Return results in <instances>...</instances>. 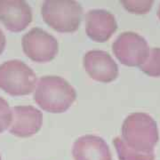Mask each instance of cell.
Masks as SVG:
<instances>
[{
	"label": "cell",
	"mask_w": 160,
	"mask_h": 160,
	"mask_svg": "<svg viewBox=\"0 0 160 160\" xmlns=\"http://www.w3.org/2000/svg\"><path fill=\"white\" fill-rule=\"evenodd\" d=\"M77 92L67 80L56 76L41 78L34 90V101L41 109L62 113L74 102Z\"/></svg>",
	"instance_id": "6da1fadb"
},
{
	"label": "cell",
	"mask_w": 160,
	"mask_h": 160,
	"mask_svg": "<svg viewBox=\"0 0 160 160\" xmlns=\"http://www.w3.org/2000/svg\"><path fill=\"white\" fill-rule=\"evenodd\" d=\"M121 138L128 147L136 151H154L158 142L157 123L152 117L146 113H132L123 123Z\"/></svg>",
	"instance_id": "7a4b0ae2"
},
{
	"label": "cell",
	"mask_w": 160,
	"mask_h": 160,
	"mask_svg": "<svg viewBox=\"0 0 160 160\" xmlns=\"http://www.w3.org/2000/svg\"><path fill=\"white\" fill-rule=\"evenodd\" d=\"M43 19L59 32H74L79 28L83 9L73 0H47L41 8Z\"/></svg>",
	"instance_id": "3957f363"
},
{
	"label": "cell",
	"mask_w": 160,
	"mask_h": 160,
	"mask_svg": "<svg viewBox=\"0 0 160 160\" xmlns=\"http://www.w3.org/2000/svg\"><path fill=\"white\" fill-rule=\"evenodd\" d=\"M38 78L28 65L12 60L0 65V88L11 95H26L34 91Z\"/></svg>",
	"instance_id": "277c9868"
},
{
	"label": "cell",
	"mask_w": 160,
	"mask_h": 160,
	"mask_svg": "<svg viewBox=\"0 0 160 160\" xmlns=\"http://www.w3.org/2000/svg\"><path fill=\"white\" fill-rule=\"evenodd\" d=\"M112 49L120 62L130 67L142 65L149 51L146 39L131 31L120 34L114 41Z\"/></svg>",
	"instance_id": "5b68a950"
},
{
	"label": "cell",
	"mask_w": 160,
	"mask_h": 160,
	"mask_svg": "<svg viewBox=\"0 0 160 160\" xmlns=\"http://www.w3.org/2000/svg\"><path fill=\"white\" fill-rule=\"evenodd\" d=\"M22 48L25 54L37 62H47L57 55V40L44 29L34 28L24 35Z\"/></svg>",
	"instance_id": "8992f818"
},
{
	"label": "cell",
	"mask_w": 160,
	"mask_h": 160,
	"mask_svg": "<svg viewBox=\"0 0 160 160\" xmlns=\"http://www.w3.org/2000/svg\"><path fill=\"white\" fill-rule=\"evenodd\" d=\"M84 68L92 79L109 83L117 78L118 67L107 52L92 50L86 52L83 59Z\"/></svg>",
	"instance_id": "52a82bcc"
},
{
	"label": "cell",
	"mask_w": 160,
	"mask_h": 160,
	"mask_svg": "<svg viewBox=\"0 0 160 160\" xmlns=\"http://www.w3.org/2000/svg\"><path fill=\"white\" fill-rule=\"evenodd\" d=\"M12 121L9 132L19 137H29L39 131L43 122L40 110L32 106L12 108Z\"/></svg>",
	"instance_id": "ba28073f"
},
{
	"label": "cell",
	"mask_w": 160,
	"mask_h": 160,
	"mask_svg": "<svg viewBox=\"0 0 160 160\" xmlns=\"http://www.w3.org/2000/svg\"><path fill=\"white\" fill-rule=\"evenodd\" d=\"M0 21L11 31H22L32 21L31 8L22 0H0Z\"/></svg>",
	"instance_id": "9c48e42d"
},
{
	"label": "cell",
	"mask_w": 160,
	"mask_h": 160,
	"mask_svg": "<svg viewBox=\"0 0 160 160\" xmlns=\"http://www.w3.org/2000/svg\"><path fill=\"white\" fill-rule=\"evenodd\" d=\"M86 34L96 42H105L118 29L114 15L105 10H90L86 13Z\"/></svg>",
	"instance_id": "30bf717a"
},
{
	"label": "cell",
	"mask_w": 160,
	"mask_h": 160,
	"mask_svg": "<svg viewBox=\"0 0 160 160\" xmlns=\"http://www.w3.org/2000/svg\"><path fill=\"white\" fill-rule=\"evenodd\" d=\"M75 160H112L109 145L102 138L85 135L78 138L73 145Z\"/></svg>",
	"instance_id": "8fae6325"
},
{
	"label": "cell",
	"mask_w": 160,
	"mask_h": 160,
	"mask_svg": "<svg viewBox=\"0 0 160 160\" xmlns=\"http://www.w3.org/2000/svg\"><path fill=\"white\" fill-rule=\"evenodd\" d=\"M119 160H154V151L140 152L126 145L121 137H116L113 141Z\"/></svg>",
	"instance_id": "7c38bea8"
},
{
	"label": "cell",
	"mask_w": 160,
	"mask_h": 160,
	"mask_svg": "<svg viewBox=\"0 0 160 160\" xmlns=\"http://www.w3.org/2000/svg\"><path fill=\"white\" fill-rule=\"evenodd\" d=\"M139 68L150 77H160V48L149 49L148 56Z\"/></svg>",
	"instance_id": "4fadbf2b"
},
{
	"label": "cell",
	"mask_w": 160,
	"mask_h": 160,
	"mask_svg": "<svg viewBox=\"0 0 160 160\" xmlns=\"http://www.w3.org/2000/svg\"><path fill=\"white\" fill-rule=\"evenodd\" d=\"M127 11L132 13H147L153 6L152 0H124L121 2Z\"/></svg>",
	"instance_id": "5bb4252c"
},
{
	"label": "cell",
	"mask_w": 160,
	"mask_h": 160,
	"mask_svg": "<svg viewBox=\"0 0 160 160\" xmlns=\"http://www.w3.org/2000/svg\"><path fill=\"white\" fill-rule=\"evenodd\" d=\"M12 121V109L6 100L0 97V133L9 128Z\"/></svg>",
	"instance_id": "9a60e30c"
},
{
	"label": "cell",
	"mask_w": 160,
	"mask_h": 160,
	"mask_svg": "<svg viewBox=\"0 0 160 160\" xmlns=\"http://www.w3.org/2000/svg\"><path fill=\"white\" fill-rule=\"evenodd\" d=\"M5 46H6V37H5L3 30L0 29V54L4 51Z\"/></svg>",
	"instance_id": "2e32d148"
},
{
	"label": "cell",
	"mask_w": 160,
	"mask_h": 160,
	"mask_svg": "<svg viewBox=\"0 0 160 160\" xmlns=\"http://www.w3.org/2000/svg\"><path fill=\"white\" fill-rule=\"evenodd\" d=\"M158 18L160 19V5L159 7H158Z\"/></svg>",
	"instance_id": "e0dca14e"
},
{
	"label": "cell",
	"mask_w": 160,
	"mask_h": 160,
	"mask_svg": "<svg viewBox=\"0 0 160 160\" xmlns=\"http://www.w3.org/2000/svg\"><path fill=\"white\" fill-rule=\"evenodd\" d=\"M0 160H1V156H0Z\"/></svg>",
	"instance_id": "ac0fdd59"
}]
</instances>
